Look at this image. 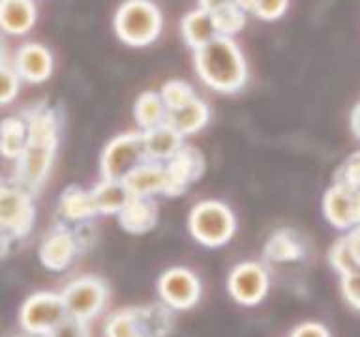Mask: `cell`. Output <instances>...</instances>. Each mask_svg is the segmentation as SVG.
<instances>
[{
	"label": "cell",
	"instance_id": "cell-39",
	"mask_svg": "<svg viewBox=\"0 0 360 337\" xmlns=\"http://www.w3.org/2000/svg\"><path fill=\"white\" fill-rule=\"evenodd\" d=\"M13 238L11 234H8L6 230L0 229V258L4 257L6 253H8V249H10V240Z\"/></svg>",
	"mask_w": 360,
	"mask_h": 337
},
{
	"label": "cell",
	"instance_id": "cell-7",
	"mask_svg": "<svg viewBox=\"0 0 360 337\" xmlns=\"http://www.w3.org/2000/svg\"><path fill=\"white\" fill-rule=\"evenodd\" d=\"M143 161H146L143 133L118 135L103 150L101 174L107 180H124Z\"/></svg>",
	"mask_w": 360,
	"mask_h": 337
},
{
	"label": "cell",
	"instance_id": "cell-36",
	"mask_svg": "<svg viewBox=\"0 0 360 337\" xmlns=\"http://www.w3.org/2000/svg\"><path fill=\"white\" fill-rule=\"evenodd\" d=\"M345 242H347L349 253H351V257H353L354 266H356V270L360 272V225L359 227H354V229H351V232L345 236Z\"/></svg>",
	"mask_w": 360,
	"mask_h": 337
},
{
	"label": "cell",
	"instance_id": "cell-30",
	"mask_svg": "<svg viewBox=\"0 0 360 337\" xmlns=\"http://www.w3.org/2000/svg\"><path fill=\"white\" fill-rule=\"evenodd\" d=\"M19 83H21V77L15 72V67H0V105H6L15 100L17 92H19Z\"/></svg>",
	"mask_w": 360,
	"mask_h": 337
},
{
	"label": "cell",
	"instance_id": "cell-28",
	"mask_svg": "<svg viewBox=\"0 0 360 337\" xmlns=\"http://www.w3.org/2000/svg\"><path fill=\"white\" fill-rule=\"evenodd\" d=\"M160 95H162L163 103H165V109L173 111V109H179V107L186 105L188 101L193 100L195 92L188 83L174 79V81H169V83L163 84Z\"/></svg>",
	"mask_w": 360,
	"mask_h": 337
},
{
	"label": "cell",
	"instance_id": "cell-14",
	"mask_svg": "<svg viewBox=\"0 0 360 337\" xmlns=\"http://www.w3.org/2000/svg\"><path fill=\"white\" fill-rule=\"evenodd\" d=\"M79 251L77 236L66 229H53L39 246V260L45 268L62 272L75 260Z\"/></svg>",
	"mask_w": 360,
	"mask_h": 337
},
{
	"label": "cell",
	"instance_id": "cell-22",
	"mask_svg": "<svg viewBox=\"0 0 360 337\" xmlns=\"http://www.w3.org/2000/svg\"><path fill=\"white\" fill-rule=\"evenodd\" d=\"M58 210L64 218L73 221V223H84L98 213L94 193L81 190L77 185H72L60 195Z\"/></svg>",
	"mask_w": 360,
	"mask_h": 337
},
{
	"label": "cell",
	"instance_id": "cell-26",
	"mask_svg": "<svg viewBox=\"0 0 360 337\" xmlns=\"http://www.w3.org/2000/svg\"><path fill=\"white\" fill-rule=\"evenodd\" d=\"M134 114L141 129L146 131V129L156 128L160 124H165L167 109H165L162 95L156 94V92H145V94L139 95V100L135 103Z\"/></svg>",
	"mask_w": 360,
	"mask_h": 337
},
{
	"label": "cell",
	"instance_id": "cell-3",
	"mask_svg": "<svg viewBox=\"0 0 360 337\" xmlns=\"http://www.w3.org/2000/svg\"><path fill=\"white\" fill-rule=\"evenodd\" d=\"M173 313L163 305L128 308L105 320V337H167Z\"/></svg>",
	"mask_w": 360,
	"mask_h": 337
},
{
	"label": "cell",
	"instance_id": "cell-5",
	"mask_svg": "<svg viewBox=\"0 0 360 337\" xmlns=\"http://www.w3.org/2000/svg\"><path fill=\"white\" fill-rule=\"evenodd\" d=\"M235 216L218 201L199 202L190 213L191 234L202 246H224L235 234Z\"/></svg>",
	"mask_w": 360,
	"mask_h": 337
},
{
	"label": "cell",
	"instance_id": "cell-1",
	"mask_svg": "<svg viewBox=\"0 0 360 337\" xmlns=\"http://www.w3.org/2000/svg\"><path fill=\"white\" fill-rule=\"evenodd\" d=\"M28 126V143L17 159L15 184L27 191H36L47 178L56 145H58V120L55 112L36 107L25 118Z\"/></svg>",
	"mask_w": 360,
	"mask_h": 337
},
{
	"label": "cell",
	"instance_id": "cell-17",
	"mask_svg": "<svg viewBox=\"0 0 360 337\" xmlns=\"http://www.w3.org/2000/svg\"><path fill=\"white\" fill-rule=\"evenodd\" d=\"M117 216L122 229L134 234H143L156 225L158 206L152 197H129Z\"/></svg>",
	"mask_w": 360,
	"mask_h": 337
},
{
	"label": "cell",
	"instance_id": "cell-8",
	"mask_svg": "<svg viewBox=\"0 0 360 337\" xmlns=\"http://www.w3.org/2000/svg\"><path fill=\"white\" fill-rule=\"evenodd\" d=\"M60 296L64 300L68 317L86 322L94 319L96 315H100L101 309L105 308L107 289L103 281L94 275H84L72 281L62 291Z\"/></svg>",
	"mask_w": 360,
	"mask_h": 337
},
{
	"label": "cell",
	"instance_id": "cell-13",
	"mask_svg": "<svg viewBox=\"0 0 360 337\" xmlns=\"http://www.w3.org/2000/svg\"><path fill=\"white\" fill-rule=\"evenodd\" d=\"M205 168V161L199 150L182 146L171 159H167L165 174H167V195L174 197L188 190V185L199 180Z\"/></svg>",
	"mask_w": 360,
	"mask_h": 337
},
{
	"label": "cell",
	"instance_id": "cell-16",
	"mask_svg": "<svg viewBox=\"0 0 360 337\" xmlns=\"http://www.w3.org/2000/svg\"><path fill=\"white\" fill-rule=\"evenodd\" d=\"M15 72L28 83H44L53 72V56L39 44H27L17 51Z\"/></svg>",
	"mask_w": 360,
	"mask_h": 337
},
{
	"label": "cell",
	"instance_id": "cell-9",
	"mask_svg": "<svg viewBox=\"0 0 360 337\" xmlns=\"http://www.w3.org/2000/svg\"><path fill=\"white\" fill-rule=\"evenodd\" d=\"M34 202L30 191L19 184L0 185V229L13 238L25 236L32 229Z\"/></svg>",
	"mask_w": 360,
	"mask_h": 337
},
{
	"label": "cell",
	"instance_id": "cell-4",
	"mask_svg": "<svg viewBox=\"0 0 360 337\" xmlns=\"http://www.w3.org/2000/svg\"><path fill=\"white\" fill-rule=\"evenodd\" d=\"M162 13L150 0H126L115 17L120 41L134 47L152 44L162 32Z\"/></svg>",
	"mask_w": 360,
	"mask_h": 337
},
{
	"label": "cell",
	"instance_id": "cell-15",
	"mask_svg": "<svg viewBox=\"0 0 360 337\" xmlns=\"http://www.w3.org/2000/svg\"><path fill=\"white\" fill-rule=\"evenodd\" d=\"M129 197H152L158 193L167 195V174L165 165L146 159L124 178Z\"/></svg>",
	"mask_w": 360,
	"mask_h": 337
},
{
	"label": "cell",
	"instance_id": "cell-38",
	"mask_svg": "<svg viewBox=\"0 0 360 337\" xmlns=\"http://www.w3.org/2000/svg\"><path fill=\"white\" fill-rule=\"evenodd\" d=\"M351 129H353V133L356 135V139L360 140V103L353 109L351 112Z\"/></svg>",
	"mask_w": 360,
	"mask_h": 337
},
{
	"label": "cell",
	"instance_id": "cell-11",
	"mask_svg": "<svg viewBox=\"0 0 360 337\" xmlns=\"http://www.w3.org/2000/svg\"><path fill=\"white\" fill-rule=\"evenodd\" d=\"M326 219L336 229H354L360 225V190L343 184H334L326 191L323 201Z\"/></svg>",
	"mask_w": 360,
	"mask_h": 337
},
{
	"label": "cell",
	"instance_id": "cell-41",
	"mask_svg": "<svg viewBox=\"0 0 360 337\" xmlns=\"http://www.w3.org/2000/svg\"><path fill=\"white\" fill-rule=\"evenodd\" d=\"M6 66V53H4V45L0 41V67Z\"/></svg>",
	"mask_w": 360,
	"mask_h": 337
},
{
	"label": "cell",
	"instance_id": "cell-18",
	"mask_svg": "<svg viewBox=\"0 0 360 337\" xmlns=\"http://www.w3.org/2000/svg\"><path fill=\"white\" fill-rule=\"evenodd\" d=\"M38 17L34 0H0V30L22 36L34 27Z\"/></svg>",
	"mask_w": 360,
	"mask_h": 337
},
{
	"label": "cell",
	"instance_id": "cell-29",
	"mask_svg": "<svg viewBox=\"0 0 360 337\" xmlns=\"http://www.w3.org/2000/svg\"><path fill=\"white\" fill-rule=\"evenodd\" d=\"M328 260L334 266L336 272H340V275L343 274H351V272H359L356 266L353 263V257H351V253H349L347 242H345V236L340 238V240L332 246L330 253H328Z\"/></svg>",
	"mask_w": 360,
	"mask_h": 337
},
{
	"label": "cell",
	"instance_id": "cell-6",
	"mask_svg": "<svg viewBox=\"0 0 360 337\" xmlns=\"http://www.w3.org/2000/svg\"><path fill=\"white\" fill-rule=\"evenodd\" d=\"M68 319L64 300L55 292H38L28 298L21 308L22 330L36 337L49 336L56 326Z\"/></svg>",
	"mask_w": 360,
	"mask_h": 337
},
{
	"label": "cell",
	"instance_id": "cell-33",
	"mask_svg": "<svg viewBox=\"0 0 360 337\" xmlns=\"http://www.w3.org/2000/svg\"><path fill=\"white\" fill-rule=\"evenodd\" d=\"M342 294L351 308L360 311V272L342 275Z\"/></svg>",
	"mask_w": 360,
	"mask_h": 337
},
{
	"label": "cell",
	"instance_id": "cell-25",
	"mask_svg": "<svg viewBox=\"0 0 360 337\" xmlns=\"http://www.w3.org/2000/svg\"><path fill=\"white\" fill-rule=\"evenodd\" d=\"M92 193H94L98 213H118L129 199V191L124 180L103 178L92 190Z\"/></svg>",
	"mask_w": 360,
	"mask_h": 337
},
{
	"label": "cell",
	"instance_id": "cell-31",
	"mask_svg": "<svg viewBox=\"0 0 360 337\" xmlns=\"http://www.w3.org/2000/svg\"><path fill=\"white\" fill-rule=\"evenodd\" d=\"M336 182L360 190V152H354L343 161L336 174Z\"/></svg>",
	"mask_w": 360,
	"mask_h": 337
},
{
	"label": "cell",
	"instance_id": "cell-23",
	"mask_svg": "<svg viewBox=\"0 0 360 337\" xmlns=\"http://www.w3.org/2000/svg\"><path fill=\"white\" fill-rule=\"evenodd\" d=\"M304 255V246L292 230L276 232L264 247V258L272 264H285L298 260Z\"/></svg>",
	"mask_w": 360,
	"mask_h": 337
},
{
	"label": "cell",
	"instance_id": "cell-34",
	"mask_svg": "<svg viewBox=\"0 0 360 337\" xmlns=\"http://www.w3.org/2000/svg\"><path fill=\"white\" fill-rule=\"evenodd\" d=\"M45 337H90V333L86 330V322L68 317L64 322H60L49 336Z\"/></svg>",
	"mask_w": 360,
	"mask_h": 337
},
{
	"label": "cell",
	"instance_id": "cell-35",
	"mask_svg": "<svg viewBox=\"0 0 360 337\" xmlns=\"http://www.w3.org/2000/svg\"><path fill=\"white\" fill-rule=\"evenodd\" d=\"M291 337H330V333L319 322H304L292 330Z\"/></svg>",
	"mask_w": 360,
	"mask_h": 337
},
{
	"label": "cell",
	"instance_id": "cell-40",
	"mask_svg": "<svg viewBox=\"0 0 360 337\" xmlns=\"http://www.w3.org/2000/svg\"><path fill=\"white\" fill-rule=\"evenodd\" d=\"M233 2H235L238 8H242V10L246 11V13H248V11H252V13H253L255 6H257V0H233Z\"/></svg>",
	"mask_w": 360,
	"mask_h": 337
},
{
	"label": "cell",
	"instance_id": "cell-2",
	"mask_svg": "<svg viewBox=\"0 0 360 337\" xmlns=\"http://www.w3.org/2000/svg\"><path fill=\"white\" fill-rule=\"evenodd\" d=\"M195 70L202 83L218 92H236L246 83V60L227 36H218L195 51Z\"/></svg>",
	"mask_w": 360,
	"mask_h": 337
},
{
	"label": "cell",
	"instance_id": "cell-10",
	"mask_svg": "<svg viewBox=\"0 0 360 337\" xmlns=\"http://www.w3.org/2000/svg\"><path fill=\"white\" fill-rule=\"evenodd\" d=\"M158 291L163 303L171 309L193 308L201 294V285L188 268H171L160 277Z\"/></svg>",
	"mask_w": 360,
	"mask_h": 337
},
{
	"label": "cell",
	"instance_id": "cell-24",
	"mask_svg": "<svg viewBox=\"0 0 360 337\" xmlns=\"http://www.w3.org/2000/svg\"><path fill=\"white\" fill-rule=\"evenodd\" d=\"M28 143V126L25 118L10 117L0 124V154L8 159H19Z\"/></svg>",
	"mask_w": 360,
	"mask_h": 337
},
{
	"label": "cell",
	"instance_id": "cell-19",
	"mask_svg": "<svg viewBox=\"0 0 360 337\" xmlns=\"http://www.w3.org/2000/svg\"><path fill=\"white\" fill-rule=\"evenodd\" d=\"M146 159L167 161L182 148V135L174 131L169 124H160L156 128L143 131Z\"/></svg>",
	"mask_w": 360,
	"mask_h": 337
},
{
	"label": "cell",
	"instance_id": "cell-37",
	"mask_svg": "<svg viewBox=\"0 0 360 337\" xmlns=\"http://www.w3.org/2000/svg\"><path fill=\"white\" fill-rule=\"evenodd\" d=\"M233 0H199V4H201V10L208 11V13H214V11L221 10L227 4H231Z\"/></svg>",
	"mask_w": 360,
	"mask_h": 337
},
{
	"label": "cell",
	"instance_id": "cell-27",
	"mask_svg": "<svg viewBox=\"0 0 360 337\" xmlns=\"http://www.w3.org/2000/svg\"><path fill=\"white\" fill-rule=\"evenodd\" d=\"M212 17L219 36H227V38H231L233 34L240 32L244 25H246V11L238 8L235 2H231L221 10L214 11Z\"/></svg>",
	"mask_w": 360,
	"mask_h": 337
},
{
	"label": "cell",
	"instance_id": "cell-20",
	"mask_svg": "<svg viewBox=\"0 0 360 337\" xmlns=\"http://www.w3.org/2000/svg\"><path fill=\"white\" fill-rule=\"evenodd\" d=\"M180 32H182V38H184L186 45L191 47L193 51L201 49L202 45H207L208 41H212L214 38L219 36L212 13L201 10V8L195 11H190L182 19V22H180Z\"/></svg>",
	"mask_w": 360,
	"mask_h": 337
},
{
	"label": "cell",
	"instance_id": "cell-32",
	"mask_svg": "<svg viewBox=\"0 0 360 337\" xmlns=\"http://www.w3.org/2000/svg\"><path fill=\"white\" fill-rule=\"evenodd\" d=\"M289 0H257L253 13L263 21H276L285 13Z\"/></svg>",
	"mask_w": 360,
	"mask_h": 337
},
{
	"label": "cell",
	"instance_id": "cell-21",
	"mask_svg": "<svg viewBox=\"0 0 360 337\" xmlns=\"http://www.w3.org/2000/svg\"><path fill=\"white\" fill-rule=\"evenodd\" d=\"M207 122L208 107L197 95L191 101H188L186 105L173 109V111H167V118H165V124H169L174 131H179L182 137L195 133L201 128H205Z\"/></svg>",
	"mask_w": 360,
	"mask_h": 337
},
{
	"label": "cell",
	"instance_id": "cell-12",
	"mask_svg": "<svg viewBox=\"0 0 360 337\" xmlns=\"http://www.w3.org/2000/svg\"><path fill=\"white\" fill-rule=\"evenodd\" d=\"M229 292L242 305H255L269 292V272L257 263H242L229 275Z\"/></svg>",
	"mask_w": 360,
	"mask_h": 337
}]
</instances>
